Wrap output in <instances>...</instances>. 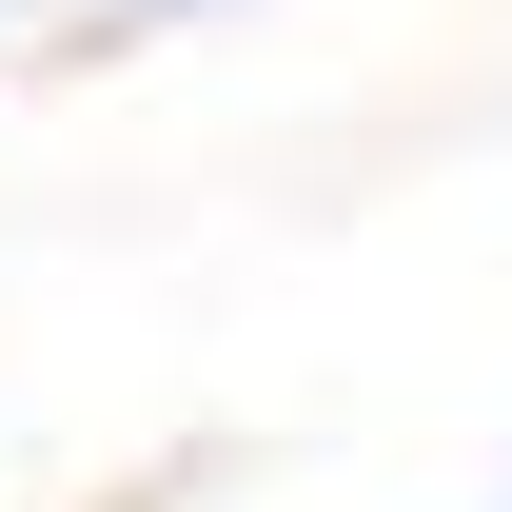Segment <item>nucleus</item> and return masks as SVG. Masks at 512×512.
Returning <instances> with one entry per match:
<instances>
[{
    "instance_id": "1",
    "label": "nucleus",
    "mask_w": 512,
    "mask_h": 512,
    "mask_svg": "<svg viewBox=\"0 0 512 512\" xmlns=\"http://www.w3.org/2000/svg\"><path fill=\"white\" fill-rule=\"evenodd\" d=\"M119 20H178V0H119Z\"/></svg>"
}]
</instances>
